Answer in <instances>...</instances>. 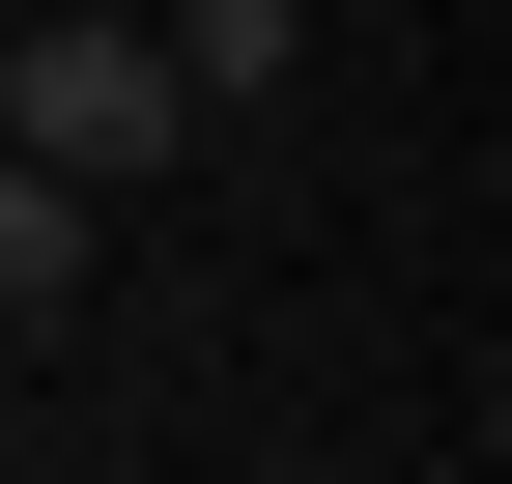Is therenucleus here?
<instances>
[{"label":"nucleus","instance_id":"3","mask_svg":"<svg viewBox=\"0 0 512 484\" xmlns=\"http://www.w3.org/2000/svg\"><path fill=\"white\" fill-rule=\"evenodd\" d=\"M86 257H114V200H57V171H0V342H29V314H86Z\"/></svg>","mask_w":512,"mask_h":484},{"label":"nucleus","instance_id":"2","mask_svg":"<svg viewBox=\"0 0 512 484\" xmlns=\"http://www.w3.org/2000/svg\"><path fill=\"white\" fill-rule=\"evenodd\" d=\"M143 57H171V114H256V86H285V57H313V0H171Z\"/></svg>","mask_w":512,"mask_h":484},{"label":"nucleus","instance_id":"1","mask_svg":"<svg viewBox=\"0 0 512 484\" xmlns=\"http://www.w3.org/2000/svg\"><path fill=\"white\" fill-rule=\"evenodd\" d=\"M171 143H200V114H171V57L114 29V0H86V29H29V57H0V171H57V200H143Z\"/></svg>","mask_w":512,"mask_h":484}]
</instances>
